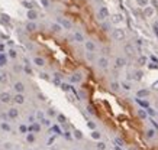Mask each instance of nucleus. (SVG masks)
<instances>
[{
  "label": "nucleus",
  "mask_w": 158,
  "mask_h": 150,
  "mask_svg": "<svg viewBox=\"0 0 158 150\" xmlns=\"http://www.w3.org/2000/svg\"><path fill=\"white\" fill-rule=\"evenodd\" d=\"M115 143L117 146H123V140H120V139H115Z\"/></svg>",
  "instance_id": "17"
},
{
  "label": "nucleus",
  "mask_w": 158,
  "mask_h": 150,
  "mask_svg": "<svg viewBox=\"0 0 158 150\" xmlns=\"http://www.w3.org/2000/svg\"><path fill=\"white\" fill-rule=\"evenodd\" d=\"M128 150H138V149H136V147H129Z\"/></svg>",
  "instance_id": "22"
},
{
  "label": "nucleus",
  "mask_w": 158,
  "mask_h": 150,
  "mask_svg": "<svg viewBox=\"0 0 158 150\" xmlns=\"http://www.w3.org/2000/svg\"><path fill=\"white\" fill-rule=\"evenodd\" d=\"M138 102H139V104H141L142 107H144V108H148V107H149L148 101H142V100H138Z\"/></svg>",
  "instance_id": "11"
},
{
  "label": "nucleus",
  "mask_w": 158,
  "mask_h": 150,
  "mask_svg": "<svg viewBox=\"0 0 158 150\" xmlns=\"http://www.w3.org/2000/svg\"><path fill=\"white\" fill-rule=\"evenodd\" d=\"M154 14H155V9H154L152 6H145L144 7V16L145 18H152Z\"/></svg>",
  "instance_id": "1"
},
{
  "label": "nucleus",
  "mask_w": 158,
  "mask_h": 150,
  "mask_svg": "<svg viewBox=\"0 0 158 150\" xmlns=\"http://www.w3.org/2000/svg\"><path fill=\"white\" fill-rule=\"evenodd\" d=\"M123 65H125V59H122V58H117V59H116V66H117V68H122Z\"/></svg>",
  "instance_id": "7"
},
{
  "label": "nucleus",
  "mask_w": 158,
  "mask_h": 150,
  "mask_svg": "<svg viewBox=\"0 0 158 150\" xmlns=\"http://www.w3.org/2000/svg\"><path fill=\"white\" fill-rule=\"evenodd\" d=\"M112 36H113L116 40H122L123 36H125V32H123L122 29H115V31L112 32Z\"/></svg>",
  "instance_id": "2"
},
{
  "label": "nucleus",
  "mask_w": 158,
  "mask_h": 150,
  "mask_svg": "<svg viewBox=\"0 0 158 150\" xmlns=\"http://www.w3.org/2000/svg\"><path fill=\"white\" fill-rule=\"evenodd\" d=\"M107 64H109L107 58H100V59H99V65L102 66V68H106V66H107Z\"/></svg>",
  "instance_id": "6"
},
{
  "label": "nucleus",
  "mask_w": 158,
  "mask_h": 150,
  "mask_svg": "<svg viewBox=\"0 0 158 150\" xmlns=\"http://www.w3.org/2000/svg\"><path fill=\"white\" fill-rule=\"evenodd\" d=\"M107 16H109L107 9H106V7H102V9H100V12H99V18L100 19H104V18H107Z\"/></svg>",
  "instance_id": "4"
},
{
  "label": "nucleus",
  "mask_w": 158,
  "mask_h": 150,
  "mask_svg": "<svg viewBox=\"0 0 158 150\" xmlns=\"http://www.w3.org/2000/svg\"><path fill=\"white\" fill-rule=\"evenodd\" d=\"M138 61H139L141 65H145V64H147V58H145V56H141L139 59H138Z\"/></svg>",
  "instance_id": "13"
},
{
  "label": "nucleus",
  "mask_w": 158,
  "mask_h": 150,
  "mask_svg": "<svg viewBox=\"0 0 158 150\" xmlns=\"http://www.w3.org/2000/svg\"><path fill=\"white\" fill-rule=\"evenodd\" d=\"M138 114H139L141 118H147V117H148V114H147V111H145L144 108H141V110L138 111Z\"/></svg>",
  "instance_id": "8"
},
{
  "label": "nucleus",
  "mask_w": 158,
  "mask_h": 150,
  "mask_svg": "<svg viewBox=\"0 0 158 150\" xmlns=\"http://www.w3.org/2000/svg\"><path fill=\"white\" fill-rule=\"evenodd\" d=\"M152 89H158V81H155L152 84Z\"/></svg>",
  "instance_id": "19"
},
{
  "label": "nucleus",
  "mask_w": 158,
  "mask_h": 150,
  "mask_svg": "<svg viewBox=\"0 0 158 150\" xmlns=\"http://www.w3.org/2000/svg\"><path fill=\"white\" fill-rule=\"evenodd\" d=\"M149 2L154 5V6H152L154 9H157V7H158V0H149Z\"/></svg>",
  "instance_id": "18"
},
{
  "label": "nucleus",
  "mask_w": 158,
  "mask_h": 150,
  "mask_svg": "<svg viewBox=\"0 0 158 150\" xmlns=\"http://www.w3.org/2000/svg\"><path fill=\"white\" fill-rule=\"evenodd\" d=\"M125 49H126V52H128V53H133V48H132L131 45H128Z\"/></svg>",
  "instance_id": "14"
},
{
  "label": "nucleus",
  "mask_w": 158,
  "mask_h": 150,
  "mask_svg": "<svg viewBox=\"0 0 158 150\" xmlns=\"http://www.w3.org/2000/svg\"><path fill=\"white\" fill-rule=\"evenodd\" d=\"M87 48H89V49H91V51H93V49L96 48V45L93 43L91 40H87Z\"/></svg>",
  "instance_id": "12"
},
{
  "label": "nucleus",
  "mask_w": 158,
  "mask_h": 150,
  "mask_svg": "<svg viewBox=\"0 0 158 150\" xmlns=\"http://www.w3.org/2000/svg\"><path fill=\"white\" fill-rule=\"evenodd\" d=\"M154 33L158 36V26H157V25H155V27H154Z\"/></svg>",
  "instance_id": "20"
},
{
  "label": "nucleus",
  "mask_w": 158,
  "mask_h": 150,
  "mask_svg": "<svg viewBox=\"0 0 158 150\" xmlns=\"http://www.w3.org/2000/svg\"><path fill=\"white\" fill-rule=\"evenodd\" d=\"M110 88H112L113 91H117V89H119V84H117V82H112V84H110Z\"/></svg>",
  "instance_id": "10"
},
{
  "label": "nucleus",
  "mask_w": 158,
  "mask_h": 150,
  "mask_svg": "<svg viewBox=\"0 0 158 150\" xmlns=\"http://www.w3.org/2000/svg\"><path fill=\"white\" fill-rule=\"evenodd\" d=\"M136 95H138V98H147L149 95V89H139Z\"/></svg>",
  "instance_id": "3"
},
{
  "label": "nucleus",
  "mask_w": 158,
  "mask_h": 150,
  "mask_svg": "<svg viewBox=\"0 0 158 150\" xmlns=\"http://www.w3.org/2000/svg\"><path fill=\"white\" fill-rule=\"evenodd\" d=\"M154 134H155V130H154V128H149L148 131H147V137H148V139H152Z\"/></svg>",
  "instance_id": "9"
},
{
  "label": "nucleus",
  "mask_w": 158,
  "mask_h": 150,
  "mask_svg": "<svg viewBox=\"0 0 158 150\" xmlns=\"http://www.w3.org/2000/svg\"><path fill=\"white\" fill-rule=\"evenodd\" d=\"M152 124H154V127H155V128H157V130H158V124L155 123V121H152Z\"/></svg>",
  "instance_id": "21"
},
{
  "label": "nucleus",
  "mask_w": 158,
  "mask_h": 150,
  "mask_svg": "<svg viewBox=\"0 0 158 150\" xmlns=\"http://www.w3.org/2000/svg\"><path fill=\"white\" fill-rule=\"evenodd\" d=\"M122 87L123 89H131V84H128V82H122Z\"/></svg>",
  "instance_id": "15"
},
{
  "label": "nucleus",
  "mask_w": 158,
  "mask_h": 150,
  "mask_svg": "<svg viewBox=\"0 0 158 150\" xmlns=\"http://www.w3.org/2000/svg\"><path fill=\"white\" fill-rule=\"evenodd\" d=\"M141 78H142V71H138L135 75V80H141Z\"/></svg>",
  "instance_id": "16"
},
{
  "label": "nucleus",
  "mask_w": 158,
  "mask_h": 150,
  "mask_svg": "<svg viewBox=\"0 0 158 150\" xmlns=\"http://www.w3.org/2000/svg\"><path fill=\"white\" fill-rule=\"evenodd\" d=\"M136 5L144 9L145 6H149V0H136Z\"/></svg>",
  "instance_id": "5"
}]
</instances>
